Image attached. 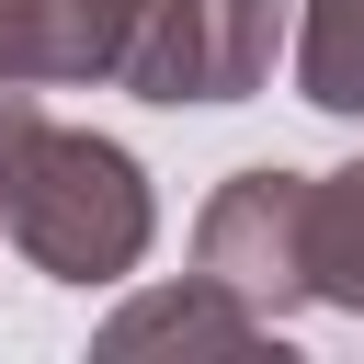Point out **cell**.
Instances as JSON below:
<instances>
[{"label": "cell", "mask_w": 364, "mask_h": 364, "mask_svg": "<svg viewBox=\"0 0 364 364\" xmlns=\"http://www.w3.org/2000/svg\"><path fill=\"white\" fill-rule=\"evenodd\" d=\"M307 296L364 318V159L353 171H307Z\"/></svg>", "instance_id": "cell-6"}, {"label": "cell", "mask_w": 364, "mask_h": 364, "mask_svg": "<svg viewBox=\"0 0 364 364\" xmlns=\"http://www.w3.org/2000/svg\"><path fill=\"white\" fill-rule=\"evenodd\" d=\"M296 102L364 125V0H307L296 11Z\"/></svg>", "instance_id": "cell-7"}, {"label": "cell", "mask_w": 364, "mask_h": 364, "mask_svg": "<svg viewBox=\"0 0 364 364\" xmlns=\"http://www.w3.org/2000/svg\"><path fill=\"white\" fill-rule=\"evenodd\" d=\"M273 46H284V0H159V23L125 57L114 91H136V102H250L273 80Z\"/></svg>", "instance_id": "cell-3"}, {"label": "cell", "mask_w": 364, "mask_h": 364, "mask_svg": "<svg viewBox=\"0 0 364 364\" xmlns=\"http://www.w3.org/2000/svg\"><path fill=\"white\" fill-rule=\"evenodd\" d=\"M0 239L46 273V284H125L159 239L148 171L91 136V125H23V148L0 159Z\"/></svg>", "instance_id": "cell-1"}, {"label": "cell", "mask_w": 364, "mask_h": 364, "mask_svg": "<svg viewBox=\"0 0 364 364\" xmlns=\"http://www.w3.org/2000/svg\"><path fill=\"white\" fill-rule=\"evenodd\" d=\"M102 353H228V364H250V353H284V318H262V307H239L228 284H159V296H125L114 318H102Z\"/></svg>", "instance_id": "cell-5"}, {"label": "cell", "mask_w": 364, "mask_h": 364, "mask_svg": "<svg viewBox=\"0 0 364 364\" xmlns=\"http://www.w3.org/2000/svg\"><path fill=\"white\" fill-rule=\"evenodd\" d=\"M148 23H159V0H0V91L125 80Z\"/></svg>", "instance_id": "cell-4"}, {"label": "cell", "mask_w": 364, "mask_h": 364, "mask_svg": "<svg viewBox=\"0 0 364 364\" xmlns=\"http://www.w3.org/2000/svg\"><path fill=\"white\" fill-rule=\"evenodd\" d=\"M23 125H34V91H0V159L23 148Z\"/></svg>", "instance_id": "cell-8"}, {"label": "cell", "mask_w": 364, "mask_h": 364, "mask_svg": "<svg viewBox=\"0 0 364 364\" xmlns=\"http://www.w3.org/2000/svg\"><path fill=\"white\" fill-rule=\"evenodd\" d=\"M193 273L205 284H228L239 307H262V318H296V307H318L307 296V171H228L216 193H205V216H193Z\"/></svg>", "instance_id": "cell-2"}]
</instances>
